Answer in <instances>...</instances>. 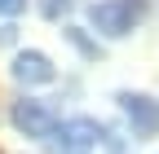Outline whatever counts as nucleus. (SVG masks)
<instances>
[{"label": "nucleus", "instance_id": "obj_1", "mask_svg": "<svg viewBox=\"0 0 159 154\" xmlns=\"http://www.w3.org/2000/svg\"><path fill=\"white\" fill-rule=\"evenodd\" d=\"M142 18H146V0H97V5H89V22L106 40H124Z\"/></svg>", "mask_w": 159, "mask_h": 154}, {"label": "nucleus", "instance_id": "obj_2", "mask_svg": "<svg viewBox=\"0 0 159 154\" xmlns=\"http://www.w3.org/2000/svg\"><path fill=\"white\" fill-rule=\"evenodd\" d=\"M119 110H124V119H128V128H133V137H155L159 132V101L155 97H146V92H119Z\"/></svg>", "mask_w": 159, "mask_h": 154}, {"label": "nucleus", "instance_id": "obj_3", "mask_svg": "<svg viewBox=\"0 0 159 154\" xmlns=\"http://www.w3.org/2000/svg\"><path fill=\"white\" fill-rule=\"evenodd\" d=\"M102 123L97 119H84V114H80V119H66V123H57V150H66V154H89L97 141H102Z\"/></svg>", "mask_w": 159, "mask_h": 154}, {"label": "nucleus", "instance_id": "obj_4", "mask_svg": "<svg viewBox=\"0 0 159 154\" xmlns=\"http://www.w3.org/2000/svg\"><path fill=\"white\" fill-rule=\"evenodd\" d=\"M13 123L27 132V137H35V141H49L53 132H57V114L44 106V101H31V97H22L13 106Z\"/></svg>", "mask_w": 159, "mask_h": 154}, {"label": "nucleus", "instance_id": "obj_5", "mask_svg": "<svg viewBox=\"0 0 159 154\" xmlns=\"http://www.w3.org/2000/svg\"><path fill=\"white\" fill-rule=\"evenodd\" d=\"M13 79L18 84H53L57 79V71H53V62H49V57L44 53H35V49H27V53H18L13 57Z\"/></svg>", "mask_w": 159, "mask_h": 154}, {"label": "nucleus", "instance_id": "obj_6", "mask_svg": "<svg viewBox=\"0 0 159 154\" xmlns=\"http://www.w3.org/2000/svg\"><path fill=\"white\" fill-rule=\"evenodd\" d=\"M66 35H71V44H75L80 53H84V57H97V53H102L93 40H84V31H80V27H66Z\"/></svg>", "mask_w": 159, "mask_h": 154}, {"label": "nucleus", "instance_id": "obj_7", "mask_svg": "<svg viewBox=\"0 0 159 154\" xmlns=\"http://www.w3.org/2000/svg\"><path fill=\"white\" fill-rule=\"evenodd\" d=\"M75 5V0H40V13H44V18H53V22H57V18H62L66 9Z\"/></svg>", "mask_w": 159, "mask_h": 154}, {"label": "nucleus", "instance_id": "obj_8", "mask_svg": "<svg viewBox=\"0 0 159 154\" xmlns=\"http://www.w3.org/2000/svg\"><path fill=\"white\" fill-rule=\"evenodd\" d=\"M27 9V0H0V18H18Z\"/></svg>", "mask_w": 159, "mask_h": 154}]
</instances>
